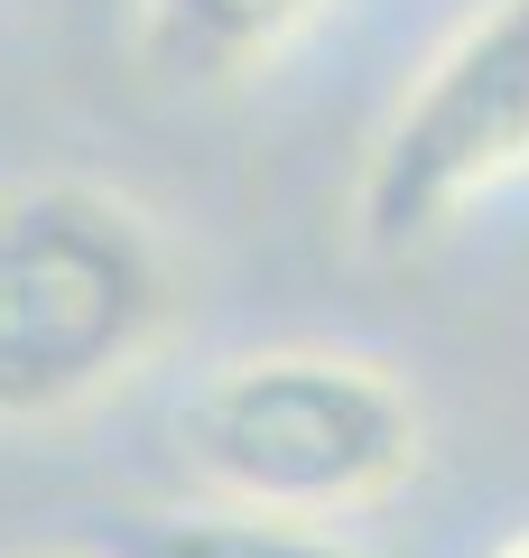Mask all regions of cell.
I'll return each mask as SVG.
<instances>
[{
	"label": "cell",
	"instance_id": "6da1fadb",
	"mask_svg": "<svg viewBox=\"0 0 529 558\" xmlns=\"http://www.w3.org/2000/svg\"><path fill=\"white\" fill-rule=\"evenodd\" d=\"M176 326V260L149 205L102 178L0 186V428L94 410Z\"/></svg>",
	"mask_w": 529,
	"mask_h": 558
},
{
	"label": "cell",
	"instance_id": "7a4b0ae2",
	"mask_svg": "<svg viewBox=\"0 0 529 558\" xmlns=\"http://www.w3.org/2000/svg\"><path fill=\"white\" fill-rule=\"evenodd\" d=\"M176 438H186V465L214 484V502L334 531L344 512H372L418 475L428 418L381 354L270 344V354L214 363Z\"/></svg>",
	"mask_w": 529,
	"mask_h": 558
},
{
	"label": "cell",
	"instance_id": "3957f363",
	"mask_svg": "<svg viewBox=\"0 0 529 558\" xmlns=\"http://www.w3.org/2000/svg\"><path fill=\"white\" fill-rule=\"evenodd\" d=\"M510 178H529V0H483L399 84L344 215L372 260H409Z\"/></svg>",
	"mask_w": 529,
	"mask_h": 558
},
{
	"label": "cell",
	"instance_id": "277c9868",
	"mask_svg": "<svg viewBox=\"0 0 529 558\" xmlns=\"http://www.w3.org/2000/svg\"><path fill=\"white\" fill-rule=\"evenodd\" d=\"M325 0H139V65L186 94L260 75Z\"/></svg>",
	"mask_w": 529,
	"mask_h": 558
},
{
	"label": "cell",
	"instance_id": "5b68a950",
	"mask_svg": "<svg viewBox=\"0 0 529 558\" xmlns=\"http://www.w3.org/2000/svg\"><path fill=\"white\" fill-rule=\"evenodd\" d=\"M84 558H372V549L344 531H316V521L242 512V502H139V512L102 521Z\"/></svg>",
	"mask_w": 529,
	"mask_h": 558
},
{
	"label": "cell",
	"instance_id": "8992f818",
	"mask_svg": "<svg viewBox=\"0 0 529 558\" xmlns=\"http://www.w3.org/2000/svg\"><path fill=\"white\" fill-rule=\"evenodd\" d=\"M502 558H529V531H520V539H510V549H502Z\"/></svg>",
	"mask_w": 529,
	"mask_h": 558
},
{
	"label": "cell",
	"instance_id": "52a82bcc",
	"mask_svg": "<svg viewBox=\"0 0 529 558\" xmlns=\"http://www.w3.org/2000/svg\"><path fill=\"white\" fill-rule=\"evenodd\" d=\"M75 558H84V549H75Z\"/></svg>",
	"mask_w": 529,
	"mask_h": 558
}]
</instances>
